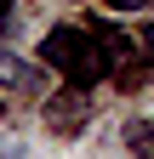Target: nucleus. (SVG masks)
<instances>
[{
  "instance_id": "423d86ee",
  "label": "nucleus",
  "mask_w": 154,
  "mask_h": 159,
  "mask_svg": "<svg viewBox=\"0 0 154 159\" xmlns=\"http://www.w3.org/2000/svg\"><path fill=\"white\" fill-rule=\"evenodd\" d=\"M114 6H120V11H131V6H148V0H114Z\"/></svg>"
},
{
  "instance_id": "f03ea898",
  "label": "nucleus",
  "mask_w": 154,
  "mask_h": 159,
  "mask_svg": "<svg viewBox=\"0 0 154 159\" xmlns=\"http://www.w3.org/2000/svg\"><path fill=\"white\" fill-rule=\"evenodd\" d=\"M80 114H86V97H80V85H74L69 97H57V102L46 108V119H51L57 131H74V119H80Z\"/></svg>"
},
{
  "instance_id": "20e7f679",
  "label": "nucleus",
  "mask_w": 154,
  "mask_h": 159,
  "mask_svg": "<svg viewBox=\"0 0 154 159\" xmlns=\"http://www.w3.org/2000/svg\"><path fill=\"white\" fill-rule=\"evenodd\" d=\"M0 74H6V85H29V68L12 63V57H0Z\"/></svg>"
},
{
  "instance_id": "f257e3e1",
  "label": "nucleus",
  "mask_w": 154,
  "mask_h": 159,
  "mask_svg": "<svg viewBox=\"0 0 154 159\" xmlns=\"http://www.w3.org/2000/svg\"><path fill=\"white\" fill-rule=\"evenodd\" d=\"M40 63L63 68L74 85H91V80H103L114 68V51L97 40V29H91V34H80V29H51L40 40Z\"/></svg>"
},
{
  "instance_id": "7ed1b4c3",
  "label": "nucleus",
  "mask_w": 154,
  "mask_h": 159,
  "mask_svg": "<svg viewBox=\"0 0 154 159\" xmlns=\"http://www.w3.org/2000/svg\"><path fill=\"white\" fill-rule=\"evenodd\" d=\"M126 148L137 159H154V119H131L126 125Z\"/></svg>"
},
{
  "instance_id": "39448f33",
  "label": "nucleus",
  "mask_w": 154,
  "mask_h": 159,
  "mask_svg": "<svg viewBox=\"0 0 154 159\" xmlns=\"http://www.w3.org/2000/svg\"><path fill=\"white\" fill-rule=\"evenodd\" d=\"M143 51H148V63H154V29H148V34H143Z\"/></svg>"
}]
</instances>
